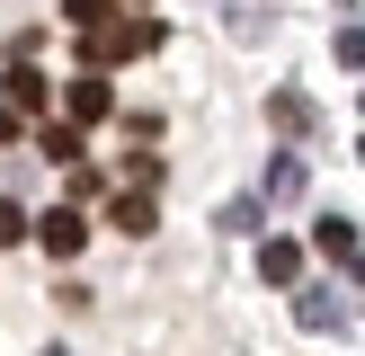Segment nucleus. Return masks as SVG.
<instances>
[{
  "label": "nucleus",
  "instance_id": "1",
  "mask_svg": "<svg viewBox=\"0 0 365 356\" xmlns=\"http://www.w3.org/2000/svg\"><path fill=\"white\" fill-rule=\"evenodd\" d=\"M152 45H160V18H107V27H89V36H81L89 71H107V63H134V53H152Z\"/></svg>",
  "mask_w": 365,
  "mask_h": 356
},
{
  "label": "nucleus",
  "instance_id": "2",
  "mask_svg": "<svg viewBox=\"0 0 365 356\" xmlns=\"http://www.w3.org/2000/svg\"><path fill=\"white\" fill-rule=\"evenodd\" d=\"M27 231L45 241V258H81V249H89V214H81V205H45Z\"/></svg>",
  "mask_w": 365,
  "mask_h": 356
},
{
  "label": "nucleus",
  "instance_id": "3",
  "mask_svg": "<svg viewBox=\"0 0 365 356\" xmlns=\"http://www.w3.org/2000/svg\"><path fill=\"white\" fill-rule=\"evenodd\" d=\"M63 107H71L63 125H81V134H89V125H107V116H116V89H107V71H81V80L63 89Z\"/></svg>",
  "mask_w": 365,
  "mask_h": 356
},
{
  "label": "nucleus",
  "instance_id": "4",
  "mask_svg": "<svg viewBox=\"0 0 365 356\" xmlns=\"http://www.w3.org/2000/svg\"><path fill=\"white\" fill-rule=\"evenodd\" d=\"M0 89H9V107H18V116H45V71H36V53H9Z\"/></svg>",
  "mask_w": 365,
  "mask_h": 356
},
{
  "label": "nucleus",
  "instance_id": "5",
  "mask_svg": "<svg viewBox=\"0 0 365 356\" xmlns=\"http://www.w3.org/2000/svg\"><path fill=\"white\" fill-rule=\"evenodd\" d=\"M294 320H303V330H321V338H330V330H348V303H339L330 285H294Z\"/></svg>",
  "mask_w": 365,
  "mask_h": 356
},
{
  "label": "nucleus",
  "instance_id": "6",
  "mask_svg": "<svg viewBox=\"0 0 365 356\" xmlns=\"http://www.w3.org/2000/svg\"><path fill=\"white\" fill-rule=\"evenodd\" d=\"M312 249H321V258H339V267H356V276H365V249H356V223H348V214H321V223H312Z\"/></svg>",
  "mask_w": 365,
  "mask_h": 356
},
{
  "label": "nucleus",
  "instance_id": "7",
  "mask_svg": "<svg viewBox=\"0 0 365 356\" xmlns=\"http://www.w3.org/2000/svg\"><path fill=\"white\" fill-rule=\"evenodd\" d=\"M107 214H116V231H125V241L160 231V205H152V187H116V205H107Z\"/></svg>",
  "mask_w": 365,
  "mask_h": 356
},
{
  "label": "nucleus",
  "instance_id": "8",
  "mask_svg": "<svg viewBox=\"0 0 365 356\" xmlns=\"http://www.w3.org/2000/svg\"><path fill=\"white\" fill-rule=\"evenodd\" d=\"M259 276L267 285H303V241H259Z\"/></svg>",
  "mask_w": 365,
  "mask_h": 356
},
{
  "label": "nucleus",
  "instance_id": "9",
  "mask_svg": "<svg viewBox=\"0 0 365 356\" xmlns=\"http://www.w3.org/2000/svg\"><path fill=\"white\" fill-rule=\"evenodd\" d=\"M267 116H277V134H312V98H303V89H277Z\"/></svg>",
  "mask_w": 365,
  "mask_h": 356
},
{
  "label": "nucleus",
  "instance_id": "10",
  "mask_svg": "<svg viewBox=\"0 0 365 356\" xmlns=\"http://www.w3.org/2000/svg\"><path fill=\"white\" fill-rule=\"evenodd\" d=\"M36 142H45V160H63V169H81V160H89L81 125H45V134H36Z\"/></svg>",
  "mask_w": 365,
  "mask_h": 356
},
{
  "label": "nucleus",
  "instance_id": "11",
  "mask_svg": "<svg viewBox=\"0 0 365 356\" xmlns=\"http://www.w3.org/2000/svg\"><path fill=\"white\" fill-rule=\"evenodd\" d=\"M267 196H277V205L303 196V152H277V160H267Z\"/></svg>",
  "mask_w": 365,
  "mask_h": 356
},
{
  "label": "nucleus",
  "instance_id": "12",
  "mask_svg": "<svg viewBox=\"0 0 365 356\" xmlns=\"http://www.w3.org/2000/svg\"><path fill=\"white\" fill-rule=\"evenodd\" d=\"M267 223V196H232L223 205V231H259Z\"/></svg>",
  "mask_w": 365,
  "mask_h": 356
},
{
  "label": "nucleus",
  "instance_id": "13",
  "mask_svg": "<svg viewBox=\"0 0 365 356\" xmlns=\"http://www.w3.org/2000/svg\"><path fill=\"white\" fill-rule=\"evenodd\" d=\"M27 223H36V214L18 205V196H0V249H18V241H27Z\"/></svg>",
  "mask_w": 365,
  "mask_h": 356
},
{
  "label": "nucleus",
  "instance_id": "14",
  "mask_svg": "<svg viewBox=\"0 0 365 356\" xmlns=\"http://www.w3.org/2000/svg\"><path fill=\"white\" fill-rule=\"evenodd\" d=\"M339 63H348V71H365V27H339Z\"/></svg>",
  "mask_w": 365,
  "mask_h": 356
},
{
  "label": "nucleus",
  "instance_id": "15",
  "mask_svg": "<svg viewBox=\"0 0 365 356\" xmlns=\"http://www.w3.org/2000/svg\"><path fill=\"white\" fill-rule=\"evenodd\" d=\"M27 134V116H18V107H0V142H18Z\"/></svg>",
  "mask_w": 365,
  "mask_h": 356
},
{
  "label": "nucleus",
  "instance_id": "16",
  "mask_svg": "<svg viewBox=\"0 0 365 356\" xmlns=\"http://www.w3.org/2000/svg\"><path fill=\"white\" fill-rule=\"evenodd\" d=\"M356 160H365V142H356Z\"/></svg>",
  "mask_w": 365,
  "mask_h": 356
}]
</instances>
